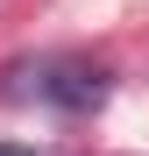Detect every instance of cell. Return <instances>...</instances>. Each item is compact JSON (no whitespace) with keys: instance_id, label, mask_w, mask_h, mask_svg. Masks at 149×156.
Wrapping results in <instances>:
<instances>
[{"instance_id":"obj_1","label":"cell","mask_w":149,"mask_h":156,"mask_svg":"<svg viewBox=\"0 0 149 156\" xmlns=\"http://www.w3.org/2000/svg\"><path fill=\"white\" fill-rule=\"evenodd\" d=\"M7 99H43V107L85 114L107 99V71L85 57H21V64H7Z\"/></svg>"},{"instance_id":"obj_2","label":"cell","mask_w":149,"mask_h":156,"mask_svg":"<svg viewBox=\"0 0 149 156\" xmlns=\"http://www.w3.org/2000/svg\"><path fill=\"white\" fill-rule=\"evenodd\" d=\"M0 156H29V149H7V142H0Z\"/></svg>"}]
</instances>
